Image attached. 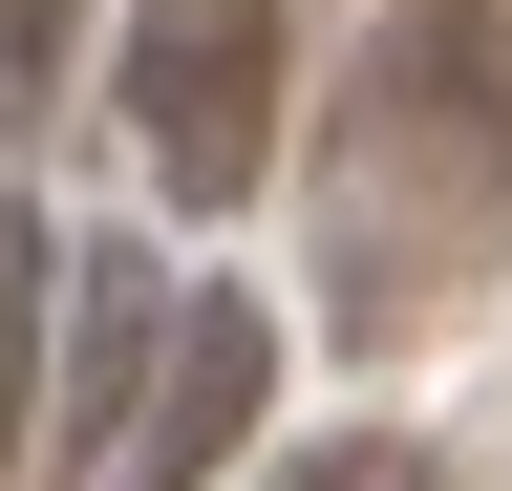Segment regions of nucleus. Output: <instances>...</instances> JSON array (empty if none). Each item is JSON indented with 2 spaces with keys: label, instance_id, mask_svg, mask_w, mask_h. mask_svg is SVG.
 Returning a JSON list of instances; mask_svg holds the SVG:
<instances>
[{
  "label": "nucleus",
  "instance_id": "nucleus-1",
  "mask_svg": "<svg viewBox=\"0 0 512 491\" xmlns=\"http://www.w3.org/2000/svg\"><path fill=\"white\" fill-rule=\"evenodd\" d=\"M512 235V65L491 22H406L342 65V129H320V299L342 321H427Z\"/></svg>",
  "mask_w": 512,
  "mask_h": 491
},
{
  "label": "nucleus",
  "instance_id": "nucleus-2",
  "mask_svg": "<svg viewBox=\"0 0 512 491\" xmlns=\"http://www.w3.org/2000/svg\"><path fill=\"white\" fill-rule=\"evenodd\" d=\"M128 150L171 171V214H235L278 150V0H128Z\"/></svg>",
  "mask_w": 512,
  "mask_h": 491
},
{
  "label": "nucleus",
  "instance_id": "nucleus-3",
  "mask_svg": "<svg viewBox=\"0 0 512 491\" xmlns=\"http://www.w3.org/2000/svg\"><path fill=\"white\" fill-rule=\"evenodd\" d=\"M256 363H278V342H256V299H192L171 363H150V406H128V449H107L86 491H192V470L256 427Z\"/></svg>",
  "mask_w": 512,
  "mask_h": 491
},
{
  "label": "nucleus",
  "instance_id": "nucleus-4",
  "mask_svg": "<svg viewBox=\"0 0 512 491\" xmlns=\"http://www.w3.org/2000/svg\"><path fill=\"white\" fill-rule=\"evenodd\" d=\"M43 278H64V257H43V214L0 193V470H22V427H43Z\"/></svg>",
  "mask_w": 512,
  "mask_h": 491
},
{
  "label": "nucleus",
  "instance_id": "nucleus-5",
  "mask_svg": "<svg viewBox=\"0 0 512 491\" xmlns=\"http://www.w3.org/2000/svg\"><path fill=\"white\" fill-rule=\"evenodd\" d=\"M64 86V0H0V107H43Z\"/></svg>",
  "mask_w": 512,
  "mask_h": 491
},
{
  "label": "nucleus",
  "instance_id": "nucleus-6",
  "mask_svg": "<svg viewBox=\"0 0 512 491\" xmlns=\"http://www.w3.org/2000/svg\"><path fill=\"white\" fill-rule=\"evenodd\" d=\"M278 491H427L406 449H320V470H278Z\"/></svg>",
  "mask_w": 512,
  "mask_h": 491
}]
</instances>
